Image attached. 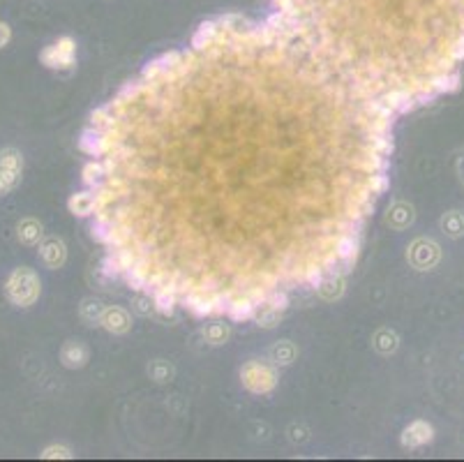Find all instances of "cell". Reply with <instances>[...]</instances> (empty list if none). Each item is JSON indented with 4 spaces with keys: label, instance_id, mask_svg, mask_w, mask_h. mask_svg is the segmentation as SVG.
I'll list each match as a JSON object with an SVG mask.
<instances>
[{
    "label": "cell",
    "instance_id": "obj_1",
    "mask_svg": "<svg viewBox=\"0 0 464 462\" xmlns=\"http://www.w3.org/2000/svg\"><path fill=\"white\" fill-rule=\"evenodd\" d=\"M5 291H7V298L12 301L14 306L28 308V306H33L39 296V278L26 266L14 268L12 275L7 278Z\"/></svg>",
    "mask_w": 464,
    "mask_h": 462
},
{
    "label": "cell",
    "instance_id": "obj_2",
    "mask_svg": "<svg viewBox=\"0 0 464 462\" xmlns=\"http://www.w3.org/2000/svg\"><path fill=\"white\" fill-rule=\"evenodd\" d=\"M21 169H24L21 153L14 149L0 151V196L16 188V183L21 181Z\"/></svg>",
    "mask_w": 464,
    "mask_h": 462
},
{
    "label": "cell",
    "instance_id": "obj_3",
    "mask_svg": "<svg viewBox=\"0 0 464 462\" xmlns=\"http://www.w3.org/2000/svg\"><path fill=\"white\" fill-rule=\"evenodd\" d=\"M74 39L72 37H63L58 39L56 44L46 46L42 54H39V61H42L46 67H51V70H61V67H70L74 65Z\"/></svg>",
    "mask_w": 464,
    "mask_h": 462
},
{
    "label": "cell",
    "instance_id": "obj_4",
    "mask_svg": "<svg viewBox=\"0 0 464 462\" xmlns=\"http://www.w3.org/2000/svg\"><path fill=\"white\" fill-rule=\"evenodd\" d=\"M39 257H42V261L49 268H58L65 261V245L58 238H49L39 248Z\"/></svg>",
    "mask_w": 464,
    "mask_h": 462
},
{
    "label": "cell",
    "instance_id": "obj_5",
    "mask_svg": "<svg viewBox=\"0 0 464 462\" xmlns=\"http://www.w3.org/2000/svg\"><path fill=\"white\" fill-rule=\"evenodd\" d=\"M70 211L79 218L95 213V192H76L70 199Z\"/></svg>",
    "mask_w": 464,
    "mask_h": 462
},
{
    "label": "cell",
    "instance_id": "obj_6",
    "mask_svg": "<svg viewBox=\"0 0 464 462\" xmlns=\"http://www.w3.org/2000/svg\"><path fill=\"white\" fill-rule=\"evenodd\" d=\"M335 252H338L340 261H344L347 266H351V261L356 259V254H358V241H356V236H340L338 245H335Z\"/></svg>",
    "mask_w": 464,
    "mask_h": 462
},
{
    "label": "cell",
    "instance_id": "obj_7",
    "mask_svg": "<svg viewBox=\"0 0 464 462\" xmlns=\"http://www.w3.org/2000/svg\"><path fill=\"white\" fill-rule=\"evenodd\" d=\"M226 314H229V317L236 319V321H241V319H252L254 314H256V306H254V303H252L248 296H238V298H236L231 306H229Z\"/></svg>",
    "mask_w": 464,
    "mask_h": 462
},
{
    "label": "cell",
    "instance_id": "obj_8",
    "mask_svg": "<svg viewBox=\"0 0 464 462\" xmlns=\"http://www.w3.org/2000/svg\"><path fill=\"white\" fill-rule=\"evenodd\" d=\"M39 238H42V224H39L37 220H24V222H19V241L26 243V245H35L39 243Z\"/></svg>",
    "mask_w": 464,
    "mask_h": 462
},
{
    "label": "cell",
    "instance_id": "obj_9",
    "mask_svg": "<svg viewBox=\"0 0 464 462\" xmlns=\"http://www.w3.org/2000/svg\"><path fill=\"white\" fill-rule=\"evenodd\" d=\"M84 361H86V349L79 342H70V345L63 347V363L67 368L84 366Z\"/></svg>",
    "mask_w": 464,
    "mask_h": 462
},
{
    "label": "cell",
    "instance_id": "obj_10",
    "mask_svg": "<svg viewBox=\"0 0 464 462\" xmlns=\"http://www.w3.org/2000/svg\"><path fill=\"white\" fill-rule=\"evenodd\" d=\"M176 301H178V293H176L173 289H169V287H160V289L155 291V306H157V310L164 312V314H171L173 312Z\"/></svg>",
    "mask_w": 464,
    "mask_h": 462
},
{
    "label": "cell",
    "instance_id": "obj_11",
    "mask_svg": "<svg viewBox=\"0 0 464 462\" xmlns=\"http://www.w3.org/2000/svg\"><path fill=\"white\" fill-rule=\"evenodd\" d=\"M127 314L123 312V310H109L106 314H104V326L109 328V331H114V333H123V331H127Z\"/></svg>",
    "mask_w": 464,
    "mask_h": 462
},
{
    "label": "cell",
    "instance_id": "obj_12",
    "mask_svg": "<svg viewBox=\"0 0 464 462\" xmlns=\"http://www.w3.org/2000/svg\"><path fill=\"white\" fill-rule=\"evenodd\" d=\"M102 176H106L104 164H100V162L86 164V169H84V183L88 185V188H97V185L102 183Z\"/></svg>",
    "mask_w": 464,
    "mask_h": 462
},
{
    "label": "cell",
    "instance_id": "obj_13",
    "mask_svg": "<svg viewBox=\"0 0 464 462\" xmlns=\"http://www.w3.org/2000/svg\"><path fill=\"white\" fill-rule=\"evenodd\" d=\"M102 273L106 275V278H118V275L123 273V268H121V261H118V257L111 252L109 257L102 261Z\"/></svg>",
    "mask_w": 464,
    "mask_h": 462
},
{
    "label": "cell",
    "instance_id": "obj_14",
    "mask_svg": "<svg viewBox=\"0 0 464 462\" xmlns=\"http://www.w3.org/2000/svg\"><path fill=\"white\" fill-rule=\"evenodd\" d=\"M365 185L372 190V194H381L383 190L388 188V179L383 174H370L368 181H365Z\"/></svg>",
    "mask_w": 464,
    "mask_h": 462
},
{
    "label": "cell",
    "instance_id": "obj_15",
    "mask_svg": "<svg viewBox=\"0 0 464 462\" xmlns=\"http://www.w3.org/2000/svg\"><path fill=\"white\" fill-rule=\"evenodd\" d=\"M266 306H271L273 310H286V306H289V298H286V293L278 291V289H273L268 293V298H266Z\"/></svg>",
    "mask_w": 464,
    "mask_h": 462
},
{
    "label": "cell",
    "instance_id": "obj_16",
    "mask_svg": "<svg viewBox=\"0 0 464 462\" xmlns=\"http://www.w3.org/2000/svg\"><path fill=\"white\" fill-rule=\"evenodd\" d=\"M42 458H70V451L63 448V446H49Z\"/></svg>",
    "mask_w": 464,
    "mask_h": 462
},
{
    "label": "cell",
    "instance_id": "obj_17",
    "mask_svg": "<svg viewBox=\"0 0 464 462\" xmlns=\"http://www.w3.org/2000/svg\"><path fill=\"white\" fill-rule=\"evenodd\" d=\"M9 39H12V31H9V26L5 21H0V49L7 46Z\"/></svg>",
    "mask_w": 464,
    "mask_h": 462
}]
</instances>
